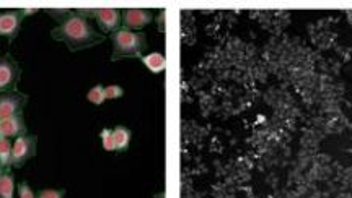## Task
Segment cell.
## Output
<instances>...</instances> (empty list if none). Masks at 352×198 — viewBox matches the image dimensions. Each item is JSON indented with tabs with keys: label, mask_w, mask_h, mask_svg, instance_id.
Wrapping results in <instances>:
<instances>
[{
	"label": "cell",
	"mask_w": 352,
	"mask_h": 198,
	"mask_svg": "<svg viewBox=\"0 0 352 198\" xmlns=\"http://www.w3.org/2000/svg\"><path fill=\"white\" fill-rule=\"evenodd\" d=\"M44 12H46L52 20L57 21V25H60L72 15L74 8H46Z\"/></svg>",
	"instance_id": "15"
},
{
	"label": "cell",
	"mask_w": 352,
	"mask_h": 198,
	"mask_svg": "<svg viewBox=\"0 0 352 198\" xmlns=\"http://www.w3.org/2000/svg\"><path fill=\"white\" fill-rule=\"evenodd\" d=\"M28 101L30 96L26 93H21L19 90L0 95V121L25 114V108L28 104Z\"/></svg>",
	"instance_id": "5"
},
{
	"label": "cell",
	"mask_w": 352,
	"mask_h": 198,
	"mask_svg": "<svg viewBox=\"0 0 352 198\" xmlns=\"http://www.w3.org/2000/svg\"><path fill=\"white\" fill-rule=\"evenodd\" d=\"M101 143H103V148L107 151H116L114 148V138H113V129H103L100 134Z\"/></svg>",
	"instance_id": "16"
},
{
	"label": "cell",
	"mask_w": 352,
	"mask_h": 198,
	"mask_svg": "<svg viewBox=\"0 0 352 198\" xmlns=\"http://www.w3.org/2000/svg\"><path fill=\"white\" fill-rule=\"evenodd\" d=\"M26 134H28V125H26L25 114L0 121V136H3V138L15 140L19 138V136L26 135Z\"/></svg>",
	"instance_id": "9"
},
{
	"label": "cell",
	"mask_w": 352,
	"mask_h": 198,
	"mask_svg": "<svg viewBox=\"0 0 352 198\" xmlns=\"http://www.w3.org/2000/svg\"><path fill=\"white\" fill-rule=\"evenodd\" d=\"M21 15H23V18H26V16H32V15H36V13H39L41 10L39 8H20Z\"/></svg>",
	"instance_id": "21"
},
{
	"label": "cell",
	"mask_w": 352,
	"mask_h": 198,
	"mask_svg": "<svg viewBox=\"0 0 352 198\" xmlns=\"http://www.w3.org/2000/svg\"><path fill=\"white\" fill-rule=\"evenodd\" d=\"M87 99L91 104L101 106L107 103V95H104V86L103 85H95L90 91L87 93Z\"/></svg>",
	"instance_id": "14"
},
{
	"label": "cell",
	"mask_w": 352,
	"mask_h": 198,
	"mask_svg": "<svg viewBox=\"0 0 352 198\" xmlns=\"http://www.w3.org/2000/svg\"><path fill=\"white\" fill-rule=\"evenodd\" d=\"M51 38L67 46L70 52H80L107 41V36L95 28L90 20L77 15L76 12L67 20L51 29Z\"/></svg>",
	"instance_id": "1"
},
{
	"label": "cell",
	"mask_w": 352,
	"mask_h": 198,
	"mask_svg": "<svg viewBox=\"0 0 352 198\" xmlns=\"http://www.w3.org/2000/svg\"><path fill=\"white\" fill-rule=\"evenodd\" d=\"M23 15L20 8H7L0 10V38H6L8 42H13L20 34L23 25Z\"/></svg>",
	"instance_id": "6"
},
{
	"label": "cell",
	"mask_w": 352,
	"mask_h": 198,
	"mask_svg": "<svg viewBox=\"0 0 352 198\" xmlns=\"http://www.w3.org/2000/svg\"><path fill=\"white\" fill-rule=\"evenodd\" d=\"M142 62L152 73H162L166 69V59L160 52H151V54L144 55Z\"/></svg>",
	"instance_id": "12"
},
{
	"label": "cell",
	"mask_w": 352,
	"mask_h": 198,
	"mask_svg": "<svg viewBox=\"0 0 352 198\" xmlns=\"http://www.w3.org/2000/svg\"><path fill=\"white\" fill-rule=\"evenodd\" d=\"M95 21H96V26H98L100 33H103L104 36H107V34L111 36L113 33L120 32L121 29V25H122L121 10H118V8H96Z\"/></svg>",
	"instance_id": "7"
},
{
	"label": "cell",
	"mask_w": 352,
	"mask_h": 198,
	"mask_svg": "<svg viewBox=\"0 0 352 198\" xmlns=\"http://www.w3.org/2000/svg\"><path fill=\"white\" fill-rule=\"evenodd\" d=\"M15 175L12 173L0 174V198H15Z\"/></svg>",
	"instance_id": "13"
},
{
	"label": "cell",
	"mask_w": 352,
	"mask_h": 198,
	"mask_svg": "<svg viewBox=\"0 0 352 198\" xmlns=\"http://www.w3.org/2000/svg\"><path fill=\"white\" fill-rule=\"evenodd\" d=\"M38 153V136L36 135H21L13 140L12 151V166L20 169L30 160H33Z\"/></svg>",
	"instance_id": "3"
},
{
	"label": "cell",
	"mask_w": 352,
	"mask_h": 198,
	"mask_svg": "<svg viewBox=\"0 0 352 198\" xmlns=\"http://www.w3.org/2000/svg\"><path fill=\"white\" fill-rule=\"evenodd\" d=\"M104 95H107V101L120 99L124 96V90L120 85H108L104 86Z\"/></svg>",
	"instance_id": "19"
},
{
	"label": "cell",
	"mask_w": 352,
	"mask_h": 198,
	"mask_svg": "<svg viewBox=\"0 0 352 198\" xmlns=\"http://www.w3.org/2000/svg\"><path fill=\"white\" fill-rule=\"evenodd\" d=\"M113 138H114V148L118 153L126 151L129 148L132 140V132L124 125H118L113 129Z\"/></svg>",
	"instance_id": "11"
},
{
	"label": "cell",
	"mask_w": 352,
	"mask_h": 198,
	"mask_svg": "<svg viewBox=\"0 0 352 198\" xmlns=\"http://www.w3.org/2000/svg\"><path fill=\"white\" fill-rule=\"evenodd\" d=\"M121 28L129 29V32H140L153 21V13L147 8H124V10H121Z\"/></svg>",
	"instance_id": "8"
},
{
	"label": "cell",
	"mask_w": 352,
	"mask_h": 198,
	"mask_svg": "<svg viewBox=\"0 0 352 198\" xmlns=\"http://www.w3.org/2000/svg\"><path fill=\"white\" fill-rule=\"evenodd\" d=\"M74 12L77 13V15L83 16V18L87 20H95V13H96V8H74Z\"/></svg>",
	"instance_id": "20"
},
{
	"label": "cell",
	"mask_w": 352,
	"mask_h": 198,
	"mask_svg": "<svg viewBox=\"0 0 352 198\" xmlns=\"http://www.w3.org/2000/svg\"><path fill=\"white\" fill-rule=\"evenodd\" d=\"M12 140L0 136V169H2V173H12Z\"/></svg>",
	"instance_id": "10"
},
{
	"label": "cell",
	"mask_w": 352,
	"mask_h": 198,
	"mask_svg": "<svg viewBox=\"0 0 352 198\" xmlns=\"http://www.w3.org/2000/svg\"><path fill=\"white\" fill-rule=\"evenodd\" d=\"M113 54L111 60L121 59H142L144 52L147 51V36L142 32H129V29H120L111 36Z\"/></svg>",
	"instance_id": "2"
},
{
	"label": "cell",
	"mask_w": 352,
	"mask_h": 198,
	"mask_svg": "<svg viewBox=\"0 0 352 198\" xmlns=\"http://www.w3.org/2000/svg\"><path fill=\"white\" fill-rule=\"evenodd\" d=\"M65 188H41L36 193L38 198H65Z\"/></svg>",
	"instance_id": "17"
},
{
	"label": "cell",
	"mask_w": 352,
	"mask_h": 198,
	"mask_svg": "<svg viewBox=\"0 0 352 198\" xmlns=\"http://www.w3.org/2000/svg\"><path fill=\"white\" fill-rule=\"evenodd\" d=\"M0 174H2V169H0Z\"/></svg>",
	"instance_id": "22"
},
{
	"label": "cell",
	"mask_w": 352,
	"mask_h": 198,
	"mask_svg": "<svg viewBox=\"0 0 352 198\" xmlns=\"http://www.w3.org/2000/svg\"><path fill=\"white\" fill-rule=\"evenodd\" d=\"M16 195H19V198H38L26 180H21L19 186H16Z\"/></svg>",
	"instance_id": "18"
},
{
	"label": "cell",
	"mask_w": 352,
	"mask_h": 198,
	"mask_svg": "<svg viewBox=\"0 0 352 198\" xmlns=\"http://www.w3.org/2000/svg\"><path fill=\"white\" fill-rule=\"evenodd\" d=\"M21 78V67L10 54L0 55V95L16 91Z\"/></svg>",
	"instance_id": "4"
}]
</instances>
